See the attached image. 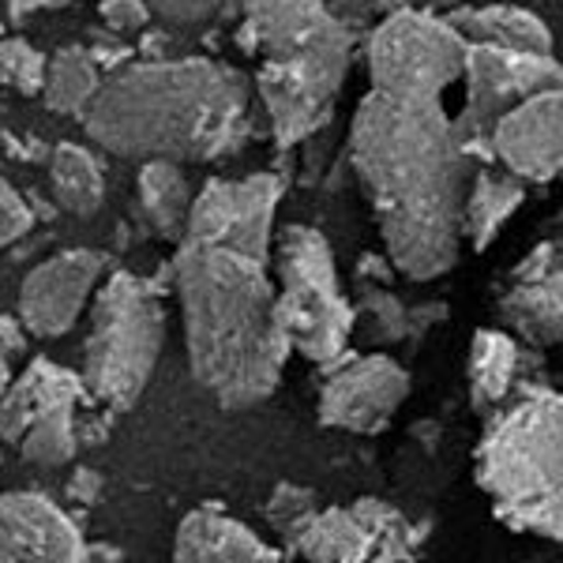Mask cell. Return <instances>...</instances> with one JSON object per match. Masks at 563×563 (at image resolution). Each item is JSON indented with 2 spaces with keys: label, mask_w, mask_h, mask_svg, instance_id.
Segmentation results:
<instances>
[{
  "label": "cell",
  "mask_w": 563,
  "mask_h": 563,
  "mask_svg": "<svg viewBox=\"0 0 563 563\" xmlns=\"http://www.w3.org/2000/svg\"><path fill=\"white\" fill-rule=\"evenodd\" d=\"M90 395L84 372L53 365L45 357H34L20 376L4 384V406H0V429L8 443H20L23 432L38 421L42 413L57 406H79Z\"/></svg>",
  "instance_id": "e0dca14e"
},
{
  "label": "cell",
  "mask_w": 563,
  "mask_h": 563,
  "mask_svg": "<svg viewBox=\"0 0 563 563\" xmlns=\"http://www.w3.org/2000/svg\"><path fill=\"white\" fill-rule=\"evenodd\" d=\"M499 312L507 327L533 346H552L563 339V263L556 244H541L519 263Z\"/></svg>",
  "instance_id": "2e32d148"
},
{
  "label": "cell",
  "mask_w": 563,
  "mask_h": 563,
  "mask_svg": "<svg viewBox=\"0 0 563 563\" xmlns=\"http://www.w3.org/2000/svg\"><path fill=\"white\" fill-rule=\"evenodd\" d=\"M368 8H379V0H339V4H334V12L342 15V20H353V15H365Z\"/></svg>",
  "instance_id": "836d02e7"
},
{
  "label": "cell",
  "mask_w": 563,
  "mask_h": 563,
  "mask_svg": "<svg viewBox=\"0 0 563 563\" xmlns=\"http://www.w3.org/2000/svg\"><path fill=\"white\" fill-rule=\"evenodd\" d=\"M49 188L57 207H65L68 214L90 218L106 199V174L98 166V158L79 143H60L49 154Z\"/></svg>",
  "instance_id": "603a6c76"
},
{
  "label": "cell",
  "mask_w": 563,
  "mask_h": 563,
  "mask_svg": "<svg viewBox=\"0 0 563 563\" xmlns=\"http://www.w3.org/2000/svg\"><path fill=\"white\" fill-rule=\"evenodd\" d=\"M174 563H282L278 552L218 507H196L177 526Z\"/></svg>",
  "instance_id": "ac0fdd59"
},
{
  "label": "cell",
  "mask_w": 563,
  "mask_h": 563,
  "mask_svg": "<svg viewBox=\"0 0 563 563\" xmlns=\"http://www.w3.org/2000/svg\"><path fill=\"white\" fill-rule=\"evenodd\" d=\"M466 102L455 117L470 151L488 154V135L507 109L526 102L544 87L563 84V65L552 53L499 49V45H470L466 60Z\"/></svg>",
  "instance_id": "9c48e42d"
},
{
  "label": "cell",
  "mask_w": 563,
  "mask_h": 563,
  "mask_svg": "<svg viewBox=\"0 0 563 563\" xmlns=\"http://www.w3.org/2000/svg\"><path fill=\"white\" fill-rule=\"evenodd\" d=\"M320 387V424L342 432L372 435L387 429V421L398 413V406L410 395V372L387 353H365L327 365Z\"/></svg>",
  "instance_id": "7c38bea8"
},
{
  "label": "cell",
  "mask_w": 563,
  "mask_h": 563,
  "mask_svg": "<svg viewBox=\"0 0 563 563\" xmlns=\"http://www.w3.org/2000/svg\"><path fill=\"white\" fill-rule=\"evenodd\" d=\"M519 368V346L504 331H477L470 342V398L474 410L488 413L507 398Z\"/></svg>",
  "instance_id": "cb8c5ba5"
},
{
  "label": "cell",
  "mask_w": 563,
  "mask_h": 563,
  "mask_svg": "<svg viewBox=\"0 0 563 563\" xmlns=\"http://www.w3.org/2000/svg\"><path fill=\"white\" fill-rule=\"evenodd\" d=\"M526 180L515 177L511 169L496 174V169H477L474 180H470V192H466V241L474 244L477 252H485L488 244L499 238L511 214L522 207V196H526Z\"/></svg>",
  "instance_id": "44dd1931"
},
{
  "label": "cell",
  "mask_w": 563,
  "mask_h": 563,
  "mask_svg": "<svg viewBox=\"0 0 563 563\" xmlns=\"http://www.w3.org/2000/svg\"><path fill=\"white\" fill-rule=\"evenodd\" d=\"M98 15L113 34H132L143 31L154 12H151V0H98Z\"/></svg>",
  "instance_id": "4dcf8cb0"
},
{
  "label": "cell",
  "mask_w": 563,
  "mask_h": 563,
  "mask_svg": "<svg viewBox=\"0 0 563 563\" xmlns=\"http://www.w3.org/2000/svg\"><path fill=\"white\" fill-rule=\"evenodd\" d=\"M488 154L522 180L563 174V84L544 87L507 109L488 135Z\"/></svg>",
  "instance_id": "5bb4252c"
},
{
  "label": "cell",
  "mask_w": 563,
  "mask_h": 563,
  "mask_svg": "<svg viewBox=\"0 0 563 563\" xmlns=\"http://www.w3.org/2000/svg\"><path fill=\"white\" fill-rule=\"evenodd\" d=\"M470 42L435 8L387 12L368 38L372 90L395 98L443 102V90L466 76Z\"/></svg>",
  "instance_id": "ba28073f"
},
{
  "label": "cell",
  "mask_w": 563,
  "mask_h": 563,
  "mask_svg": "<svg viewBox=\"0 0 563 563\" xmlns=\"http://www.w3.org/2000/svg\"><path fill=\"white\" fill-rule=\"evenodd\" d=\"M0 563H90V549L57 499L23 488L0 499Z\"/></svg>",
  "instance_id": "9a60e30c"
},
{
  "label": "cell",
  "mask_w": 563,
  "mask_h": 563,
  "mask_svg": "<svg viewBox=\"0 0 563 563\" xmlns=\"http://www.w3.org/2000/svg\"><path fill=\"white\" fill-rule=\"evenodd\" d=\"M225 0H151V12L169 26H199L222 12Z\"/></svg>",
  "instance_id": "f1b7e54d"
},
{
  "label": "cell",
  "mask_w": 563,
  "mask_h": 563,
  "mask_svg": "<svg viewBox=\"0 0 563 563\" xmlns=\"http://www.w3.org/2000/svg\"><path fill=\"white\" fill-rule=\"evenodd\" d=\"M68 0H8V20H23V15H34V12H45V8H60Z\"/></svg>",
  "instance_id": "d6a6232c"
},
{
  "label": "cell",
  "mask_w": 563,
  "mask_h": 563,
  "mask_svg": "<svg viewBox=\"0 0 563 563\" xmlns=\"http://www.w3.org/2000/svg\"><path fill=\"white\" fill-rule=\"evenodd\" d=\"M166 342V312L143 278L117 271L102 282L84 342V379L90 398L109 410H132L147 390Z\"/></svg>",
  "instance_id": "8992f818"
},
{
  "label": "cell",
  "mask_w": 563,
  "mask_h": 563,
  "mask_svg": "<svg viewBox=\"0 0 563 563\" xmlns=\"http://www.w3.org/2000/svg\"><path fill=\"white\" fill-rule=\"evenodd\" d=\"M0 76H4L8 87L26 98L42 95L45 76H49V57L42 49H34L26 38H20V34H8L4 45H0Z\"/></svg>",
  "instance_id": "4316f807"
},
{
  "label": "cell",
  "mask_w": 563,
  "mask_h": 563,
  "mask_svg": "<svg viewBox=\"0 0 563 563\" xmlns=\"http://www.w3.org/2000/svg\"><path fill=\"white\" fill-rule=\"evenodd\" d=\"M102 271L106 260L90 249H68L42 260L15 294V316L34 339H60L98 297Z\"/></svg>",
  "instance_id": "4fadbf2b"
},
{
  "label": "cell",
  "mask_w": 563,
  "mask_h": 563,
  "mask_svg": "<svg viewBox=\"0 0 563 563\" xmlns=\"http://www.w3.org/2000/svg\"><path fill=\"white\" fill-rule=\"evenodd\" d=\"M451 23L462 31L470 45H499V49L552 53V31L541 15L526 12L519 4H481L455 8Z\"/></svg>",
  "instance_id": "d6986e66"
},
{
  "label": "cell",
  "mask_w": 563,
  "mask_h": 563,
  "mask_svg": "<svg viewBox=\"0 0 563 563\" xmlns=\"http://www.w3.org/2000/svg\"><path fill=\"white\" fill-rule=\"evenodd\" d=\"M410 549V526L384 499L365 496L353 507H327L289 544L301 563H395Z\"/></svg>",
  "instance_id": "8fae6325"
},
{
  "label": "cell",
  "mask_w": 563,
  "mask_h": 563,
  "mask_svg": "<svg viewBox=\"0 0 563 563\" xmlns=\"http://www.w3.org/2000/svg\"><path fill=\"white\" fill-rule=\"evenodd\" d=\"M20 448L23 462H34V466H68L76 459L79 448V432H76V406H57V410L42 413L31 429L23 432V440L15 443Z\"/></svg>",
  "instance_id": "d4e9b609"
},
{
  "label": "cell",
  "mask_w": 563,
  "mask_h": 563,
  "mask_svg": "<svg viewBox=\"0 0 563 563\" xmlns=\"http://www.w3.org/2000/svg\"><path fill=\"white\" fill-rule=\"evenodd\" d=\"M477 485L511 530L563 541V395L530 390L488 424Z\"/></svg>",
  "instance_id": "5b68a950"
},
{
  "label": "cell",
  "mask_w": 563,
  "mask_h": 563,
  "mask_svg": "<svg viewBox=\"0 0 563 563\" xmlns=\"http://www.w3.org/2000/svg\"><path fill=\"white\" fill-rule=\"evenodd\" d=\"M135 196H140L143 222H147L158 238L177 241V244L185 241L196 196H192V188H188V177L180 174L177 162H166V158L143 162L140 180H135Z\"/></svg>",
  "instance_id": "ffe728a7"
},
{
  "label": "cell",
  "mask_w": 563,
  "mask_h": 563,
  "mask_svg": "<svg viewBox=\"0 0 563 563\" xmlns=\"http://www.w3.org/2000/svg\"><path fill=\"white\" fill-rule=\"evenodd\" d=\"M31 230H34L31 203L15 192V185H4V192H0V241H4V249H12Z\"/></svg>",
  "instance_id": "f546056e"
},
{
  "label": "cell",
  "mask_w": 563,
  "mask_h": 563,
  "mask_svg": "<svg viewBox=\"0 0 563 563\" xmlns=\"http://www.w3.org/2000/svg\"><path fill=\"white\" fill-rule=\"evenodd\" d=\"M357 327H365L368 342L376 346H390V342H402L406 334H413V312L398 301L395 294L379 286H361L357 297Z\"/></svg>",
  "instance_id": "484cf974"
},
{
  "label": "cell",
  "mask_w": 563,
  "mask_h": 563,
  "mask_svg": "<svg viewBox=\"0 0 563 563\" xmlns=\"http://www.w3.org/2000/svg\"><path fill=\"white\" fill-rule=\"evenodd\" d=\"M278 308L289 342L316 365L346 357L357 331V305L342 294L331 241L312 225H286L275 244Z\"/></svg>",
  "instance_id": "52a82bcc"
},
{
  "label": "cell",
  "mask_w": 563,
  "mask_h": 563,
  "mask_svg": "<svg viewBox=\"0 0 563 563\" xmlns=\"http://www.w3.org/2000/svg\"><path fill=\"white\" fill-rule=\"evenodd\" d=\"M26 327L20 316H4V384L12 379V361L26 353Z\"/></svg>",
  "instance_id": "1f68e13d"
},
{
  "label": "cell",
  "mask_w": 563,
  "mask_h": 563,
  "mask_svg": "<svg viewBox=\"0 0 563 563\" xmlns=\"http://www.w3.org/2000/svg\"><path fill=\"white\" fill-rule=\"evenodd\" d=\"M282 188L286 185H282L278 174L211 180V185L196 196L185 241L233 249V252H244V256L271 263V233H275Z\"/></svg>",
  "instance_id": "30bf717a"
},
{
  "label": "cell",
  "mask_w": 563,
  "mask_h": 563,
  "mask_svg": "<svg viewBox=\"0 0 563 563\" xmlns=\"http://www.w3.org/2000/svg\"><path fill=\"white\" fill-rule=\"evenodd\" d=\"M84 129L121 158L214 162L249 132V84L203 57L124 65L106 79Z\"/></svg>",
  "instance_id": "3957f363"
},
{
  "label": "cell",
  "mask_w": 563,
  "mask_h": 563,
  "mask_svg": "<svg viewBox=\"0 0 563 563\" xmlns=\"http://www.w3.org/2000/svg\"><path fill=\"white\" fill-rule=\"evenodd\" d=\"M350 162L372 199L387 260L413 282L455 267L477 169L443 102L368 90L350 124Z\"/></svg>",
  "instance_id": "6da1fadb"
},
{
  "label": "cell",
  "mask_w": 563,
  "mask_h": 563,
  "mask_svg": "<svg viewBox=\"0 0 563 563\" xmlns=\"http://www.w3.org/2000/svg\"><path fill=\"white\" fill-rule=\"evenodd\" d=\"M102 68L98 57L84 45H65L49 57V76H45V106L60 117H79L84 121L87 109L95 106L98 90H102Z\"/></svg>",
  "instance_id": "7402d4cb"
},
{
  "label": "cell",
  "mask_w": 563,
  "mask_h": 563,
  "mask_svg": "<svg viewBox=\"0 0 563 563\" xmlns=\"http://www.w3.org/2000/svg\"><path fill=\"white\" fill-rule=\"evenodd\" d=\"M244 34L263 57L256 90L275 140L294 147L316 135L346 84L350 23L323 0H249Z\"/></svg>",
  "instance_id": "277c9868"
},
{
  "label": "cell",
  "mask_w": 563,
  "mask_h": 563,
  "mask_svg": "<svg viewBox=\"0 0 563 563\" xmlns=\"http://www.w3.org/2000/svg\"><path fill=\"white\" fill-rule=\"evenodd\" d=\"M174 286L196 384L222 410L267 402L294 353L267 260L180 241Z\"/></svg>",
  "instance_id": "7a4b0ae2"
},
{
  "label": "cell",
  "mask_w": 563,
  "mask_h": 563,
  "mask_svg": "<svg viewBox=\"0 0 563 563\" xmlns=\"http://www.w3.org/2000/svg\"><path fill=\"white\" fill-rule=\"evenodd\" d=\"M323 507L316 504V493H308L301 485H278L275 496L267 499V507H263V515H267L271 530L278 533L286 544H294L301 533L308 530V522L320 515Z\"/></svg>",
  "instance_id": "83f0119b"
}]
</instances>
